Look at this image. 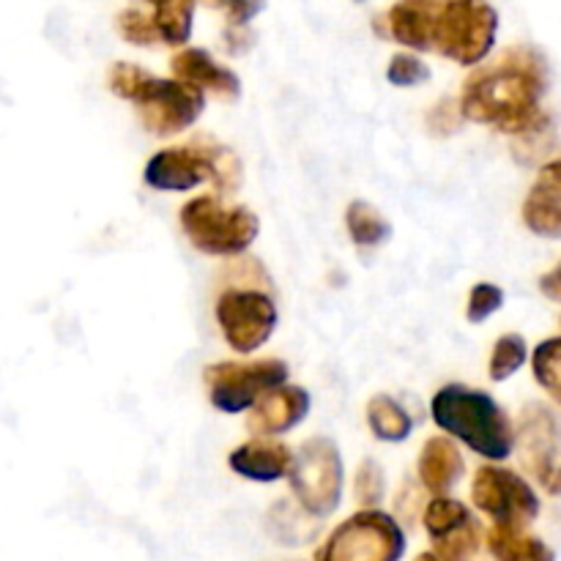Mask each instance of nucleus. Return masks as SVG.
Listing matches in <instances>:
<instances>
[{"label": "nucleus", "instance_id": "obj_2", "mask_svg": "<svg viewBox=\"0 0 561 561\" xmlns=\"http://www.w3.org/2000/svg\"><path fill=\"white\" fill-rule=\"evenodd\" d=\"M115 96L126 99L140 113L142 126L159 137H170L184 131L197 121L206 107V99L197 85L186 80H162L142 66L118 60L107 77Z\"/></svg>", "mask_w": 561, "mask_h": 561}, {"label": "nucleus", "instance_id": "obj_8", "mask_svg": "<svg viewBox=\"0 0 561 561\" xmlns=\"http://www.w3.org/2000/svg\"><path fill=\"white\" fill-rule=\"evenodd\" d=\"M296 499L310 515H332L343 499V458L329 438H310L288 471Z\"/></svg>", "mask_w": 561, "mask_h": 561}, {"label": "nucleus", "instance_id": "obj_22", "mask_svg": "<svg viewBox=\"0 0 561 561\" xmlns=\"http://www.w3.org/2000/svg\"><path fill=\"white\" fill-rule=\"evenodd\" d=\"M367 425L376 433V438L381 442H405L414 431V422H411L409 411L398 403L389 394H376V398L367 403Z\"/></svg>", "mask_w": 561, "mask_h": 561}, {"label": "nucleus", "instance_id": "obj_21", "mask_svg": "<svg viewBox=\"0 0 561 561\" xmlns=\"http://www.w3.org/2000/svg\"><path fill=\"white\" fill-rule=\"evenodd\" d=\"M488 551L502 561H551L553 551L537 537L526 535L518 526L493 524L485 535Z\"/></svg>", "mask_w": 561, "mask_h": 561}, {"label": "nucleus", "instance_id": "obj_15", "mask_svg": "<svg viewBox=\"0 0 561 561\" xmlns=\"http://www.w3.org/2000/svg\"><path fill=\"white\" fill-rule=\"evenodd\" d=\"M524 222L531 233L561 239V159L540 170L524 203Z\"/></svg>", "mask_w": 561, "mask_h": 561}, {"label": "nucleus", "instance_id": "obj_26", "mask_svg": "<svg viewBox=\"0 0 561 561\" xmlns=\"http://www.w3.org/2000/svg\"><path fill=\"white\" fill-rule=\"evenodd\" d=\"M118 31L126 42L137 44V47H151V44L159 42L157 27H153L151 16L142 5H131V9H124L118 14Z\"/></svg>", "mask_w": 561, "mask_h": 561}, {"label": "nucleus", "instance_id": "obj_32", "mask_svg": "<svg viewBox=\"0 0 561 561\" xmlns=\"http://www.w3.org/2000/svg\"><path fill=\"white\" fill-rule=\"evenodd\" d=\"M203 3H206V5H217V9H225V3H228V0H203Z\"/></svg>", "mask_w": 561, "mask_h": 561}, {"label": "nucleus", "instance_id": "obj_11", "mask_svg": "<svg viewBox=\"0 0 561 561\" xmlns=\"http://www.w3.org/2000/svg\"><path fill=\"white\" fill-rule=\"evenodd\" d=\"M477 510L491 515L493 524L526 529L540 515V496L520 474L499 466H482L471 485Z\"/></svg>", "mask_w": 561, "mask_h": 561}, {"label": "nucleus", "instance_id": "obj_12", "mask_svg": "<svg viewBox=\"0 0 561 561\" xmlns=\"http://www.w3.org/2000/svg\"><path fill=\"white\" fill-rule=\"evenodd\" d=\"M422 520H425V529L433 540V553H425L422 559H469L480 551L482 540H485L480 520L458 499L436 496L425 507Z\"/></svg>", "mask_w": 561, "mask_h": 561}, {"label": "nucleus", "instance_id": "obj_27", "mask_svg": "<svg viewBox=\"0 0 561 561\" xmlns=\"http://www.w3.org/2000/svg\"><path fill=\"white\" fill-rule=\"evenodd\" d=\"M387 80L398 88H414L422 85V82L431 80V66L422 58H414V55H394L392 64L387 69Z\"/></svg>", "mask_w": 561, "mask_h": 561}, {"label": "nucleus", "instance_id": "obj_18", "mask_svg": "<svg viewBox=\"0 0 561 561\" xmlns=\"http://www.w3.org/2000/svg\"><path fill=\"white\" fill-rule=\"evenodd\" d=\"M173 75L179 80L192 82L201 91H211L217 96L236 99L241 93V82L236 71H230L228 66L217 64L206 49H181L173 58Z\"/></svg>", "mask_w": 561, "mask_h": 561}, {"label": "nucleus", "instance_id": "obj_13", "mask_svg": "<svg viewBox=\"0 0 561 561\" xmlns=\"http://www.w3.org/2000/svg\"><path fill=\"white\" fill-rule=\"evenodd\" d=\"M250 409L247 427L252 431V436H279V433L294 431L296 425L307 420L310 394L301 387H290V383L283 381L277 387L266 389Z\"/></svg>", "mask_w": 561, "mask_h": 561}, {"label": "nucleus", "instance_id": "obj_10", "mask_svg": "<svg viewBox=\"0 0 561 561\" xmlns=\"http://www.w3.org/2000/svg\"><path fill=\"white\" fill-rule=\"evenodd\" d=\"M203 378H206L214 409H219L222 414H239V411L250 409L266 389L288 381V365L279 359L244 362V365L219 362V365L208 367Z\"/></svg>", "mask_w": 561, "mask_h": 561}, {"label": "nucleus", "instance_id": "obj_9", "mask_svg": "<svg viewBox=\"0 0 561 561\" xmlns=\"http://www.w3.org/2000/svg\"><path fill=\"white\" fill-rule=\"evenodd\" d=\"M277 305L261 288H228L217 301V323L236 354H252L277 329Z\"/></svg>", "mask_w": 561, "mask_h": 561}, {"label": "nucleus", "instance_id": "obj_4", "mask_svg": "<svg viewBox=\"0 0 561 561\" xmlns=\"http://www.w3.org/2000/svg\"><path fill=\"white\" fill-rule=\"evenodd\" d=\"M142 179L157 192H190L203 181H214L219 192H230L239 186L241 168L228 148L201 140L153 153Z\"/></svg>", "mask_w": 561, "mask_h": 561}, {"label": "nucleus", "instance_id": "obj_20", "mask_svg": "<svg viewBox=\"0 0 561 561\" xmlns=\"http://www.w3.org/2000/svg\"><path fill=\"white\" fill-rule=\"evenodd\" d=\"M140 3L157 27L159 42L181 47L190 38L192 20H195V0H140Z\"/></svg>", "mask_w": 561, "mask_h": 561}, {"label": "nucleus", "instance_id": "obj_6", "mask_svg": "<svg viewBox=\"0 0 561 561\" xmlns=\"http://www.w3.org/2000/svg\"><path fill=\"white\" fill-rule=\"evenodd\" d=\"M181 228L195 250L233 257L250 250L261 233V219L244 206H225L219 197L201 195L181 208Z\"/></svg>", "mask_w": 561, "mask_h": 561}, {"label": "nucleus", "instance_id": "obj_31", "mask_svg": "<svg viewBox=\"0 0 561 561\" xmlns=\"http://www.w3.org/2000/svg\"><path fill=\"white\" fill-rule=\"evenodd\" d=\"M540 290L551 301H561V263L557 268H551V272H548L546 277L540 279Z\"/></svg>", "mask_w": 561, "mask_h": 561}, {"label": "nucleus", "instance_id": "obj_7", "mask_svg": "<svg viewBox=\"0 0 561 561\" xmlns=\"http://www.w3.org/2000/svg\"><path fill=\"white\" fill-rule=\"evenodd\" d=\"M405 553V535L398 520L376 507H365L332 531L318 551L321 561H398Z\"/></svg>", "mask_w": 561, "mask_h": 561}, {"label": "nucleus", "instance_id": "obj_23", "mask_svg": "<svg viewBox=\"0 0 561 561\" xmlns=\"http://www.w3.org/2000/svg\"><path fill=\"white\" fill-rule=\"evenodd\" d=\"M345 225H348V233L354 239V244L359 247H376L381 241L389 239L392 228H389L387 219L381 217L376 206H370L367 201H354L345 211Z\"/></svg>", "mask_w": 561, "mask_h": 561}, {"label": "nucleus", "instance_id": "obj_29", "mask_svg": "<svg viewBox=\"0 0 561 561\" xmlns=\"http://www.w3.org/2000/svg\"><path fill=\"white\" fill-rule=\"evenodd\" d=\"M383 499V471L376 460H365L356 474V502L362 507H378Z\"/></svg>", "mask_w": 561, "mask_h": 561}, {"label": "nucleus", "instance_id": "obj_17", "mask_svg": "<svg viewBox=\"0 0 561 561\" xmlns=\"http://www.w3.org/2000/svg\"><path fill=\"white\" fill-rule=\"evenodd\" d=\"M416 471H420L422 488H425L427 493H433V496H449V491H453L460 482V477H463L466 463L460 449L455 447L447 436H433L427 438L425 447H422Z\"/></svg>", "mask_w": 561, "mask_h": 561}, {"label": "nucleus", "instance_id": "obj_28", "mask_svg": "<svg viewBox=\"0 0 561 561\" xmlns=\"http://www.w3.org/2000/svg\"><path fill=\"white\" fill-rule=\"evenodd\" d=\"M504 305V290L493 283H480L471 288L469 307H466V316L471 323H482L493 316L496 310H502Z\"/></svg>", "mask_w": 561, "mask_h": 561}, {"label": "nucleus", "instance_id": "obj_3", "mask_svg": "<svg viewBox=\"0 0 561 561\" xmlns=\"http://www.w3.org/2000/svg\"><path fill=\"white\" fill-rule=\"evenodd\" d=\"M433 422L449 436L460 438L471 453L488 460H507L515 449V431L507 411L488 392L460 383L438 389L431 403Z\"/></svg>", "mask_w": 561, "mask_h": 561}, {"label": "nucleus", "instance_id": "obj_30", "mask_svg": "<svg viewBox=\"0 0 561 561\" xmlns=\"http://www.w3.org/2000/svg\"><path fill=\"white\" fill-rule=\"evenodd\" d=\"M263 5H266V0H228L225 3L228 27H250V22L261 14Z\"/></svg>", "mask_w": 561, "mask_h": 561}, {"label": "nucleus", "instance_id": "obj_24", "mask_svg": "<svg viewBox=\"0 0 561 561\" xmlns=\"http://www.w3.org/2000/svg\"><path fill=\"white\" fill-rule=\"evenodd\" d=\"M531 370L537 383L561 405V337L540 343L531 354Z\"/></svg>", "mask_w": 561, "mask_h": 561}, {"label": "nucleus", "instance_id": "obj_25", "mask_svg": "<svg viewBox=\"0 0 561 561\" xmlns=\"http://www.w3.org/2000/svg\"><path fill=\"white\" fill-rule=\"evenodd\" d=\"M526 356H529V348H526V340L520 334H504V337H499L491 354L493 381H507L510 376H515L526 365Z\"/></svg>", "mask_w": 561, "mask_h": 561}, {"label": "nucleus", "instance_id": "obj_5", "mask_svg": "<svg viewBox=\"0 0 561 561\" xmlns=\"http://www.w3.org/2000/svg\"><path fill=\"white\" fill-rule=\"evenodd\" d=\"M499 14L488 0H436L431 49L460 66H477L496 44Z\"/></svg>", "mask_w": 561, "mask_h": 561}, {"label": "nucleus", "instance_id": "obj_14", "mask_svg": "<svg viewBox=\"0 0 561 561\" xmlns=\"http://www.w3.org/2000/svg\"><path fill=\"white\" fill-rule=\"evenodd\" d=\"M524 463L542 488L551 493H561V455L557 442V422L546 411H526L524 416Z\"/></svg>", "mask_w": 561, "mask_h": 561}, {"label": "nucleus", "instance_id": "obj_1", "mask_svg": "<svg viewBox=\"0 0 561 561\" xmlns=\"http://www.w3.org/2000/svg\"><path fill=\"white\" fill-rule=\"evenodd\" d=\"M546 58L535 47H510L469 77L460 96V113L474 124L493 126L507 135H529L546 124Z\"/></svg>", "mask_w": 561, "mask_h": 561}, {"label": "nucleus", "instance_id": "obj_16", "mask_svg": "<svg viewBox=\"0 0 561 561\" xmlns=\"http://www.w3.org/2000/svg\"><path fill=\"white\" fill-rule=\"evenodd\" d=\"M228 463L244 480L277 482L283 477H288L290 463H294V453L285 444L268 442V436H255L252 442L233 449Z\"/></svg>", "mask_w": 561, "mask_h": 561}, {"label": "nucleus", "instance_id": "obj_19", "mask_svg": "<svg viewBox=\"0 0 561 561\" xmlns=\"http://www.w3.org/2000/svg\"><path fill=\"white\" fill-rule=\"evenodd\" d=\"M433 11H436V0H398L387 14L389 33H392L394 42L427 53L431 49Z\"/></svg>", "mask_w": 561, "mask_h": 561}, {"label": "nucleus", "instance_id": "obj_33", "mask_svg": "<svg viewBox=\"0 0 561 561\" xmlns=\"http://www.w3.org/2000/svg\"><path fill=\"white\" fill-rule=\"evenodd\" d=\"M356 3H362V0H356Z\"/></svg>", "mask_w": 561, "mask_h": 561}]
</instances>
